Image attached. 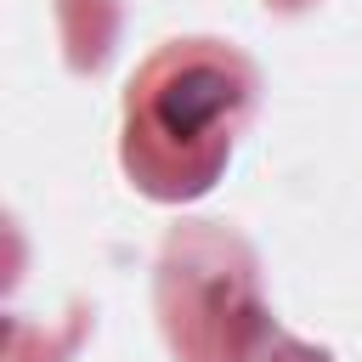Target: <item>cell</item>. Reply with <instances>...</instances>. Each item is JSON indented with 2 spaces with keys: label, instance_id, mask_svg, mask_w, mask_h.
<instances>
[{
  "label": "cell",
  "instance_id": "cell-1",
  "mask_svg": "<svg viewBox=\"0 0 362 362\" xmlns=\"http://www.w3.org/2000/svg\"><path fill=\"white\" fill-rule=\"evenodd\" d=\"M255 107V68L221 40H175L141 62L124 96V170L147 198L181 204L215 187Z\"/></svg>",
  "mask_w": 362,
  "mask_h": 362
},
{
  "label": "cell",
  "instance_id": "cell-2",
  "mask_svg": "<svg viewBox=\"0 0 362 362\" xmlns=\"http://www.w3.org/2000/svg\"><path fill=\"white\" fill-rule=\"evenodd\" d=\"M158 317L181 362H272L283 345L255 288V255L221 226H181L164 243Z\"/></svg>",
  "mask_w": 362,
  "mask_h": 362
},
{
  "label": "cell",
  "instance_id": "cell-3",
  "mask_svg": "<svg viewBox=\"0 0 362 362\" xmlns=\"http://www.w3.org/2000/svg\"><path fill=\"white\" fill-rule=\"evenodd\" d=\"M57 23H62L68 62L79 74H90V68L107 62L113 34H119V6L113 0H57Z\"/></svg>",
  "mask_w": 362,
  "mask_h": 362
},
{
  "label": "cell",
  "instance_id": "cell-4",
  "mask_svg": "<svg viewBox=\"0 0 362 362\" xmlns=\"http://www.w3.org/2000/svg\"><path fill=\"white\" fill-rule=\"evenodd\" d=\"M272 362H328V356H322V351H311V345H294V339H283Z\"/></svg>",
  "mask_w": 362,
  "mask_h": 362
},
{
  "label": "cell",
  "instance_id": "cell-5",
  "mask_svg": "<svg viewBox=\"0 0 362 362\" xmlns=\"http://www.w3.org/2000/svg\"><path fill=\"white\" fill-rule=\"evenodd\" d=\"M266 6H277V11H300L305 0H266Z\"/></svg>",
  "mask_w": 362,
  "mask_h": 362
}]
</instances>
